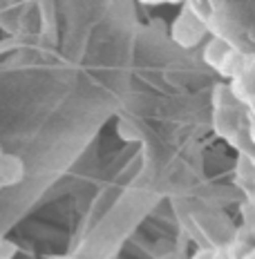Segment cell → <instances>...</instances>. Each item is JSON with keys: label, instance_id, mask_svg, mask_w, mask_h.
Returning <instances> with one entry per match:
<instances>
[{"label": "cell", "instance_id": "8", "mask_svg": "<svg viewBox=\"0 0 255 259\" xmlns=\"http://www.w3.org/2000/svg\"><path fill=\"white\" fill-rule=\"evenodd\" d=\"M5 154V150H3V145H0V156H3Z\"/></svg>", "mask_w": 255, "mask_h": 259}, {"label": "cell", "instance_id": "6", "mask_svg": "<svg viewBox=\"0 0 255 259\" xmlns=\"http://www.w3.org/2000/svg\"><path fill=\"white\" fill-rule=\"evenodd\" d=\"M193 259H215V255L213 252H197Z\"/></svg>", "mask_w": 255, "mask_h": 259}, {"label": "cell", "instance_id": "4", "mask_svg": "<svg viewBox=\"0 0 255 259\" xmlns=\"http://www.w3.org/2000/svg\"><path fill=\"white\" fill-rule=\"evenodd\" d=\"M240 67H242V56L237 54V50H233V47H231L229 54L224 56V61H222V65H220V69H217V72L224 74V76H235Z\"/></svg>", "mask_w": 255, "mask_h": 259}, {"label": "cell", "instance_id": "2", "mask_svg": "<svg viewBox=\"0 0 255 259\" xmlns=\"http://www.w3.org/2000/svg\"><path fill=\"white\" fill-rule=\"evenodd\" d=\"M25 175H27L25 161L20 159L18 154L5 152L0 156V190L20 186V183L25 181Z\"/></svg>", "mask_w": 255, "mask_h": 259}, {"label": "cell", "instance_id": "7", "mask_svg": "<svg viewBox=\"0 0 255 259\" xmlns=\"http://www.w3.org/2000/svg\"><path fill=\"white\" fill-rule=\"evenodd\" d=\"M3 244H5V237H3V235H0V248H3Z\"/></svg>", "mask_w": 255, "mask_h": 259}, {"label": "cell", "instance_id": "3", "mask_svg": "<svg viewBox=\"0 0 255 259\" xmlns=\"http://www.w3.org/2000/svg\"><path fill=\"white\" fill-rule=\"evenodd\" d=\"M229 42H226L224 38H213L208 42V45L204 47V61L210 65V67H215V69H220V65L222 61H224V56L229 54Z\"/></svg>", "mask_w": 255, "mask_h": 259}, {"label": "cell", "instance_id": "5", "mask_svg": "<svg viewBox=\"0 0 255 259\" xmlns=\"http://www.w3.org/2000/svg\"><path fill=\"white\" fill-rule=\"evenodd\" d=\"M16 257V244L9 239H5L3 248H0V259H14Z\"/></svg>", "mask_w": 255, "mask_h": 259}, {"label": "cell", "instance_id": "1", "mask_svg": "<svg viewBox=\"0 0 255 259\" xmlns=\"http://www.w3.org/2000/svg\"><path fill=\"white\" fill-rule=\"evenodd\" d=\"M204 31H206V25L199 23L188 9H184L181 16H179L175 20V25H172V38L181 47H195L202 40Z\"/></svg>", "mask_w": 255, "mask_h": 259}]
</instances>
